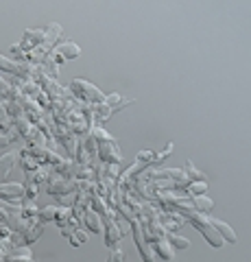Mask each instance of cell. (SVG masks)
I'll list each match as a JSON object with an SVG mask.
<instances>
[{
	"mask_svg": "<svg viewBox=\"0 0 251 262\" xmlns=\"http://www.w3.org/2000/svg\"><path fill=\"white\" fill-rule=\"evenodd\" d=\"M22 236H20V245H31V243H35L39 236H42L44 232V223L42 221H37V223H29L27 227L22 229Z\"/></svg>",
	"mask_w": 251,
	"mask_h": 262,
	"instance_id": "obj_9",
	"label": "cell"
},
{
	"mask_svg": "<svg viewBox=\"0 0 251 262\" xmlns=\"http://www.w3.org/2000/svg\"><path fill=\"white\" fill-rule=\"evenodd\" d=\"M15 131H20V136H31V131H33V125L27 120V118H18L15 120Z\"/></svg>",
	"mask_w": 251,
	"mask_h": 262,
	"instance_id": "obj_23",
	"label": "cell"
},
{
	"mask_svg": "<svg viewBox=\"0 0 251 262\" xmlns=\"http://www.w3.org/2000/svg\"><path fill=\"white\" fill-rule=\"evenodd\" d=\"M15 96H18V90H15L11 83H7V81L0 77V101H3V98H5V101H7V98H15Z\"/></svg>",
	"mask_w": 251,
	"mask_h": 262,
	"instance_id": "obj_20",
	"label": "cell"
},
{
	"mask_svg": "<svg viewBox=\"0 0 251 262\" xmlns=\"http://www.w3.org/2000/svg\"><path fill=\"white\" fill-rule=\"evenodd\" d=\"M107 262H125V251L114 249V251H111V256L107 258Z\"/></svg>",
	"mask_w": 251,
	"mask_h": 262,
	"instance_id": "obj_26",
	"label": "cell"
},
{
	"mask_svg": "<svg viewBox=\"0 0 251 262\" xmlns=\"http://www.w3.org/2000/svg\"><path fill=\"white\" fill-rule=\"evenodd\" d=\"M18 158H20L18 151H9V153H5L3 158H0V179H3L5 175H9V170L15 166Z\"/></svg>",
	"mask_w": 251,
	"mask_h": 262,
	"instance_id": "obj_14",
	"label": "cell"
},
{
	"mask_svg": "<svg viewBox=\"0 0 251 262\" xmlns=\"http://www.w3.org/2000/svg\"><path fill=\"white\" fill-rule=\"evenodd\" d=\"M107 221V229H105V245H107V247H114V245L123 238V232L125 229L120 227V223H118V219H105Z\"/></svg>",
	"mask_w": 251,
	"mask_h": 262,
	"instance_id": "obj_7",
	"label": "cell"
},
{
	"mask_svg": "<svg viewBox=\"0 0 251 262\" xmlns=\"http://www.w3.org/2000/svg\"><path fill=\"white\" fill-rule=\"evenodd\" d=\"M92 138L96 142V155L101 158V162L114 164V166L120 164V149H118L116 140L107 134V131L101 129V127H94L92 129Z\"/></svg>",
	"mask_w": 251,
	"mask_h": 262,
	"instance_id": "obj_2",
	"label": "cell"
},
{
	"mask_svg": "<svg viewBox=\"0 0 251 262\" xmlns=\"http://www.w3.org/2000/svg\"><path fill=\"white\" fill-rule=\"evenodd\" d=\"M46 192L48 194H55V196H63L70 190V179H66L63 175L55 173V175H48V182H46Z\"/></svg>",
	"mask_w": 251,
	"mask_h": 262,
	"instance_id": "obj_5",
	"label": "cell"
},
{
	"mask_svg": "<svg viewBox=\"0 0 251 262\" xmlns=\"http://www.w3.org/2000/svg\"><path fill=\"white\" fill-rule=\"evenodd\" d=\"M68 241H70L72 247H79V245H83L87 241V232H85V229H81V227H77L75 232L68 236Z\"/></svg>",
	"mask_w": 251,
	"mask_h": 262,
	"instance_id": "obj_22",
	"label": "cell"
},
{
	"mask_svg": "<svg viewBox=\"0 0 251 262\" xmlns=\"http://www.w3.org/2000/svg\"><path fill=\"white\" fill-rule=\"evenodd\" d=\"M184 173H186V179H188V184H190V182H206V184H208V177L201 173L199 168H194V164H192V162H186Z\"/></svg>",
	"mask_w": 251,
	"mask_h": 262,
	"instance_id": "obj_16",
	"label": "cell"
},
{
	"mask_svg": "<svg viewBox=\"0 0 251 262\" xmlns=\"http://www.w3.org/2000/svg\"><path fill=\"white\" fill-rule=\"evenodd\" d=\"M61 37V27L59 24H48L46 29H27L22 35V42L11 46L13 53H22V57L35 51V48H42V46H48L53 51L55 48V42Z\"/></svg>",
	"mask_w": 251,
	"mask_h": 262,
	"instance_id": "obj_1",
	"label": "cell"
},
{
	"mask_svg": "<svg viewBox=\"0 0 251 262\" xmlns=\"http://www.w3.org/2000/svg\"><path fill=\"white\" fill-rule=\"evenodd\" d=\"M166 241L173 245V249L177 247V249H188L190 247V241L188 238H181V236H177V234H173V232H166Z\"/></svg>",
	"mask_w": 251,
	"mask_h": 262,
	"instance_id": "obj_19",
	"label": "cell"
},
{
	"mask_svg": "<svg viewBox=\"0 0 251 262\" xmlns=\"http://www.w3.org/2000/svg\"><path fill=\"white\" fill-rule=\"evenodd\" d=\"M5 262H33V258H31V247L29 245H22V247L13 249L9 256L5 258Z\"/></svg>",
	"mask_w": 251,
	"mask_h": 262,
	"instance_id": "obj_15",
	"label": "cell"
},
{
	"mask_svg": "<svg viewBox=\"0 0 251 262\" xmlns=\"http://www.w3.org/2000/svg\"><path fill=\"white\" fill-rule=\"evenodd\" d=\"M81 221H83V225L90 229L92 234H101V232H103V221H101V216L96 214V212L85 210V214L81 216Z\"/></svg>",
	"mask_w": 251,
	"mask_h": 262,
	"instance_id": "obj_11",
	"label": "cell"
},
{
	"mask_svg": "<svg viewBox=\"0 0 251 262\" xmlns=\"http://www.w3.org/2000/svg\"><path fill=\"white\" fill-rule=\"evenodd\" d=\"M22 166H24V170H27V173H31V170H37V168H39V164H37V160H35L31 153H24V155H22Z\"/></svg>",
	"mask_w": 251,
	"mask_h": 262,
	"instance_id": "obj_24",
	"label": "cell"
},
{
	"mask_svg": "<svg viewBox=\"0 0 251 262\" xmlns=\"http://www.w3.org/2000/svg\"><path fill=\"white\" fill-rule=\"evenodd\" d=\"M24 186L22 184H0V199L3 201H15L24 196Z\"/></svg>",
	"mask_w": 251,
	"mask_h": 262,
	"instance_id": "obj_10",
	"label": "cell"
},
{
	"mask_svg": "<svg viewBox=\"0 0 251 262\" xmlns=\"http://www.w3.org/2000/svg\"><path fill=\"white\" fill-rule=\"evenodd\" d=\"M20 210H22V214L27 216V219H33V216H37L39 214V210L35 208V203H33V199H27L24 196V201H22V206H20Z\"/></svg>",
	"mask_w": 251,
	"mask_h": 262,
	"instance_id": "obj_21",
	"label": "cell"
},
{
	"mask_svg": "<svg viewBox=\"0 0 251 262\" xmlns=\"http://www.w3.org/2000/svg\"><path fill=\"white\" fill-rule=\"evenodd\" d=\"M153 245H155V247H153V251H155V256H159L162 260H173L175 251H173V245L166 241V236H164V238H159V241H155Z\"/></svg>",
	"mask_w": 251,
	"mask_h": 262,
	"instance_id": "obj_13",
	"label": "cell"
},
{
	"mask_svg": "<svg viewBox=\"0 0 251 262\" xmlns=\"http://www.w3.org/2000/svg\"><path fill=\"white\" fill-rule=\"evenodd\" d=\"M0 129H3V131H11V118H9L7 107L3 103H0Z\"/></svg>",
	"mask_w": 251,
	"mask_h": 262,
	"instance_id": "obj_25",
	"label": "cell"
},
{
	"mask_svg": "<svg viewBox=\"0 0 251 262\" xmlns=\"http://www.w3.org/2000/svg\"><path fill=\"white\" fill-rule=\"evenodd\" d=\"M0 70H7V72H11V75H20L24 79H31V66H24V63H18V61H13L9 59V57H3L0 55Z\"/></svg>",
	"mask_w": 251,
	"mask_h": 262,
	"instance_id": "obj_6",
	"label": "cell"
},
{
	"mask_svg": "<svg viewBox=\"0 0 251 262\" xmlns=\"http://www.w3.org/2000/svg\"><path fill=\"white\" fill-rule=\"evenodd\" d=\"M184 190L188 192V196H201L208 190V184L206 182H190V184L184 186Z\"/></svg>",
	"mask_w": 251,
	"mask_h": 262,
	"instance_id": "obj_18",
	"label": "cell"
},
{
	"mask_svg": "<svg viewBox=\"0 0 251 262\" xmlns=\"http://www.w3.org/2000/svg\"><path fill=\"white\" fill-rule=\"evenodd\" d=\"M81 55V48L77 44H72V42H61L57 44L51 51V55H48V61H53L55 66H61V63H66V61H72V59H77V57Z\"/></svg>",
	"mask_w": 251,
	"mask_h": 262,
	"instance_id": "obj_4",
	"label": "cell"
},
{
	"mask_svg": "<svg viewBox=\"0 0 251 262\" xmlns=\"http://www.w3.org/2000/svg\"><path fill=\"white\" fill-rule=\"evenodd\" d=\"M210 223H212V227L216 229V234L223 238V243H230V245H236L238 243L236 232H234V229L227 223H223V221H218V219H210Z\"/></svg>",
	"mask_w": 251,
	"mask_h": 262,
	"instance_id": "obj_8",
	"label": "cell"
},
{
	"mask_svg": "<svg viewBox=\"0 0 251 262\" xmlns=\"http://www.w3.org/2000/svg\"><path fill=\"white\" fill-rule=\"evenodd\" d=\"M61 206H48L44 210H39V221L46 223V221H59V214H61Z\"/></svg>",
	"mask_w": 251,
	"mask_h": 262,
	"instance_id": "obj_17",
	"label": "cell"
},
{
	"mask_svg": "<svg viewBox=\"0 0 251 262\" xmlns=\"http://www.w3.org/2000/svg\"><path fill=\"white\" fill-rule=\"evenodd\" d=\"M190 208L194 212H199V214H208L210 210L214 208V201L212 199H208V196H190Z\"/></svg>",
	"mask_w": 251,
	"mask_h": 262,
	"instance_id": "obj_12",
	"label": "cell"
},
{
	"mask_svg": "<svg viewBox=\"0 0 251 262\" xmlns=\"http://www.w3.org/2000/svg\"><path fill=\"white\" fill-rule=\"evenodd\" d=\"M70 90H72V94H75L79 101H83L85 105H92V103L101 105V103H105V94L94 83H90V81H85V79H75L70 83Z\"/></svg>",
	"mask_w": 251,
	"mask_h": 262,
	"instance_id": "obj_3",
	"label": "cell"
}]
</instances>
